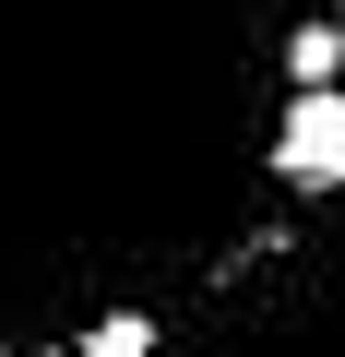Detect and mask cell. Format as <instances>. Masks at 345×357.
I'll return each instance as SVG.
<instances>
[{
    "mask_svg": "<svg viewBox=\"0 0 345 357\" xmlns=\"http://www.w3.org/2000/svg\"><path fill=\"white\" fill-rule=\"evenodd\" d=\"M274 178H298V191H333L345 178V84H298V107L274 131Z\"/></svg>",
    "mask_w": 345,
    "mask_h": 357,
    "instance_id": "cell-1",
    "label": "cell"
},
{
    "mask_svg": "<svg viewBox=\"0 0 345 357\" xmlns=\"http://www.w3.org/2000/svg\"><path fill=\"white\" fill-rule=\"evenodd\" d=\"M333 60H345V36H333V24H309V36L286 48V72H298V84H333Z\"/></svg>",
    "mask_w": 345,
    "mask_h": 357,
    "instance_id": "cell-2",
    "label": "cell"
},
{
    "mask_svg": "<svg viewBox=\"0 0 345 357\" xmlns=\"http://www.w3.org/2000/svg\"><path fill=\"white\" fill-rule=\"evenodd\" d=\"M143 345H155V321H131V310H119V321H95V333H84V357H143Z\"/></svg>",
    "mask_w": 345,
    "mask_h": 357,
    "instance_id": "cell-3",
    "label": "cell"
},
{
    "mask_svg": "<svg viewBox=\"0 0 345 357\" xmlns=\"http://www.w3.org/2000/svg\"><path fill=\"white\" fill-rule=\"evenodd\" d=\"M333 36H345V13H333Z\"/></svg>",
    "mask_w": 345,
    "mask_h": 357,
    "instance_id": "cell-4",
    "label": "cell"
}]
</instances>
